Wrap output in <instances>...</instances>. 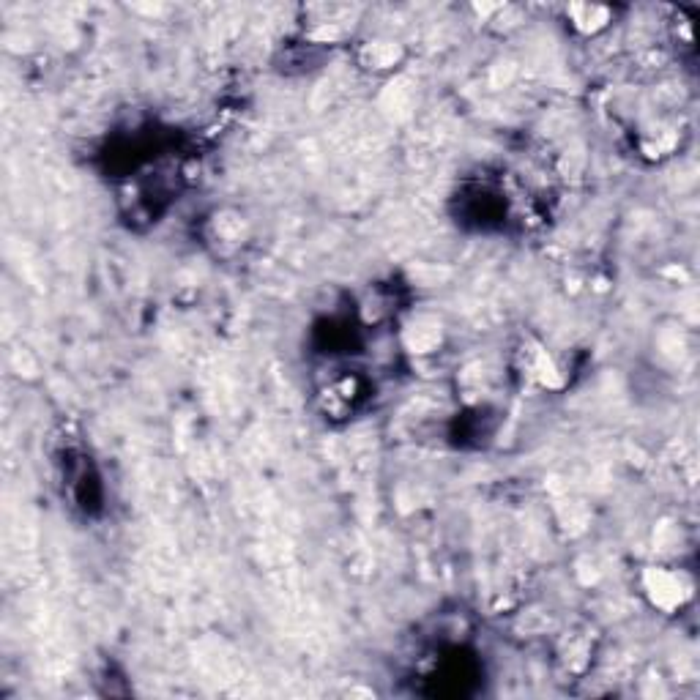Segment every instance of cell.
<instances>
[{"mask_svg": "<svg viewBox=\"0 0 700 700\" xmlns=\"http://www.w3.org/2000/svg\"><path fill=\"white\" fill-rule=\"evenodd\" d=\"M402 340L411 348V353H419V356L435 353L443 342L441 320L433 318V315H419V318H413L411 323L405 326Z\"/></svg>", "mask_w": 700, "mask_h": 700, "instance_id": "7a4b0ae2", "label": "cell"}, {"mask_svg": "<svg viewBox=\"0 0 700 700\" xmlns=\"http://www.w3.org/2000/svg\"><path fill=\"white\" fill-rule=\"evenodd\" d=\"M402 61V47L392 39H375V42H367L361 47V63L367 69H375V72H386V69H394L397 63Z\"/></svg>", "mask_w": 700, "mask_h": 700, "instance_id": "5b68a950", "label": "cell"}, {"mask_svg": "<svg viewBox=\"0 0 700 700\" xmlns=\"http://www.w3.org/2000/svg\"><path fill=\"white\" fill-rule=\"evenodd\" d=\"M643 594L662 613H676L692 597V580L681 569L649 567L640 577Z\"/></svg>", "mask_w": 700, "mask_h": 700, "instance_id": "6da1fadb", "label": "cell"}, {"mask_svg": "<svg viewBox=\"0 0 700 700\" xmlns=\"http://www.w3.org/2000/svg\"><path fill=\"white\" fill-rule=\"evenodd\" d=\"M523 375H528L531 381L545 386V389L561 386L556 361L550 359V353L539 345H528V350H523Z\"/></svg>", "mask_w": 700, "mask_h": 700, "instance_id": "277c9868", "label": "cell"}, {"mask_svg": "<svg viewBox=\"0 0 700 700\" xmlns=\"http://www.w3.org/2000/svg\"><path fill=\"white\" fill-rule=\"evenodd\" d=\"M564 11H567V22L572 25V31H577L580 36L602 33L616 14L610 6H599V3H572Z\"/></svg>", "mask_w": 700, "mask_h": 700, "instance_id": "3957f363", "label": "cell"}]
</instances>
